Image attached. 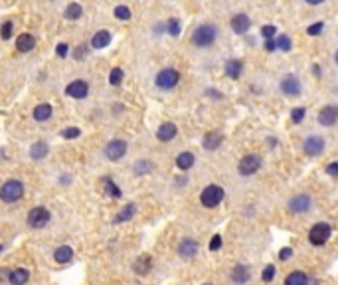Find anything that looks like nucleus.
Returning a JSON list of instances; mask_svg holds the SVG:
<instances>
[{
    "label": "nucleus",
    "mask_w": 338,
    "mask_h": 285,
    "mask_svg": "<svg viewBox=\"0 0 338 285\" xmlns=\"http://www.w3.org/2000/svg\"><path fill=\"white\" fill-rule=\"evenodd\" d=\"M249 26H251V20L248 14H237L231 18V30L235 34H245L249 30Z\"/></svg>",
    "instance_id": "15"
},
{
    "label": "nucleus",
    "mask_w": 338,
    "mask_h": 285,
    "mask_svg": "<svg viewBox=\"0 0 338 285\" xmlns=\"http://www.w3.org/2000/svg\"><path fill=\"white\" fill-rule=\"evenodd\" d=\"M81 14H83V8H81V4H77V2H71V4L66 8V18H68V20H77Z\"/></svg>",
    "instance_id": "30"
},
{
    "label": "nucleus",
    "mask_w": 338,
    "mask_h": 285,
    "mask_svg": "<svg viewBox=\"0 0 338 285\" xmlns=\"http://www.w3.org/2000/svg\"><path fill=\"white\" fill-rule=\"evenodd\" d=\"M178 81H180V73L176 70H170V68L159 71V75H157V85L160 89H172L178 85Z\"/></svg>",
    "instance_id": "7"
},
{
    "label": "nucleus",
    "mask_w": 338,
    "mask_h": 285,
    "mask_svg": "<svg viewBox=\"0 0 338 285\" xmlns=\"http://www.w3.org/2000/svg\"><path fill=\"white\" fill-rule=\"evenodd\" d=\"M48 151H50L48 142L38 141V142H34V145H32V149H30V155H32V159H36V160H42V159L48 157Z\"/></svg>",
    "instance_id": "23"
},
{
    "label": "nucleus",
    "mask_w": 338,
    "mask_h": 285,
    "mask_svg": "<svg viewBox=\"0 0 338 285\" xmlns=\"http://www.w3.org/2000/svg\"><path fill=\"white\" fill-rule=\"evenodd\" d=\"M166 28H168V34H172V36H178L180 34V22L176 18H170L168 24H166Z\"/></svg>",
    "instance_id": "36"
},
{
    "label": "nucleus",
    "mask_w": 338,
    "mask_h": 285,
    "mask_svg": "<svg viewBox=\"0 0 338 285\" xmlns=\"http://www.w3.org/2000/svg\"><path fill=\"white\" fill-rule=\"evenodd\" d=\"M326 173H328L330 177H336V175H338V162H330L328 168H326Z\"/></svg>",
    "instance_id": "47"
},
{
    "label": "nucleus",
    "mask_w": 338,
    "mask_h": 285,
    "mask_svg": "<svg viewBox=\"0 0 338 285\" xmlns=\"http://www.w3.org/2000/svg\"><path fill=\"white\" fill-rule=\"evenodd\" d=\"M2 249H4V246H0V251H2Z\"/></svg>",
    "instance_id": "50"
},
{
    "label": "nucleus",
    "mask_w": 338,
    "mask_h": 285,
    "mask_svg": "<svg viewBox=\"0 0 338 285\" xmlns=\"http://www.w3.org/2000/svg\"><path fill=\"white\" fill-rule=\"evenodd\" d=\"M222 141H224L222 133H218V131H210V133H206V135H204L202 145H204V149H206V151H216V149L222 145Z\"/></svg>",
    "instance_id": "16"
},
{
    "label": "nucleus",
    "mask_w": 338,
    "mask_h": 285,
    "mask_svg": "<svg viewBox=\"0 0 338 285\" xmlns=\"http://www.w3.org/2000/svg\"><path fill=\"white\" fill-rule=\"evenodd\" d=\"M322 151H324V139L322 137L313 135L304 141V153L309 157H319V155H322Z\"/></svg>",
    "instance_id": "10"
},
{
    "label": "nucleus",
    "mask_w": 338,
    "mask_h": 285,
    "mask_svg": "<svg viewBox=\"0 0 338 285\" xmlns=\"http://www.w3.org/2000/svg\"><path fill=\"white\" fill-rule=\"evenodd\" d=\"M150 168H152V166H150L148 160H139V162L135 164V173H137V175H148Z\"/></svg>",
    "instance_id": "34"
},
{
    "label": "nucleus",
    "mask_w": 338,
    "mask_h": 285,
    "mask_svg": "<svg viewBox=\"0 0 338 285\" xmlns=\"http://www.w3.org/2000/svg\"><path fill=\"white\" fill-rule=\"evenodd\" d=\"M28 279H30V271L24 269V267H16V269H12V271L8 273L10 285H24Z\"/></svg>",
    "instance_id": "18"
},
{
    "label": "nucleus",
    "mask_w": 338,
    "mask_h": 285,
    "mask_svg": "<svg viewBox=\"0 0 338 285\" xmlns=\"http://www.w3.org/2000/svg\"><path fill=\"white\" fill-rule=\"evenodd\" d=\"M332 236V228L326 224V222H319L311 228V232H309V242L313 246H324Z\"/></svg>",
    "instance_id": "4"
},
{
    "label": "nucleus",
    "mask_w": 338,
    "mask_h": 285,
    "mask_svg": "<svg viewBox=\"0 0 338 285\" xmlns=\"http://www.w3.org/2000/svg\"><path fill=\"white\" fill-rule=\"evenodd\" d=\"M61 137H64V139H77L79 137V129L77 127H70L66 131H61Z\"/></svg>",
    "instance_id": "41"
},
{
    "label": "nucleus",
    "mask_w": 338,
    "mask_h": 285,
    "mask_svg": "<svg viewBox=\"0 0 338 285\" xmlns=\"http://www.w3.org/2000/svg\"><path fill=\"white\" fill-rule=\"evenodd\" d=\"M275 32H277V28H275V26H263L261 28V36L265 38V40H275Z\"/></svg>",
    "instance_id": "35"
},
{
    "label": "nucleus",
    "mask_w": 338,
    "mask_h": 285,
    "mask_svg": "<svg viewBox=\"0 0 338 285\" xmlns=\"http://www.w3.org/2000/svg\"><path fill=\"white\" fill-rule=\"evenodd\" d=\"M273 277H275V266H267L263 269V281L269 283V281H273Z\"/></svg>",
    "instance_id": "42"
},
{
    "label": "nucleus",
    "mask_w": 338,
    "mask_h": 285,
    "mask_svg": "<svg viewBox=\"0 0 338 285\" xmlns=\"http://www.w3.org/2000/svg\"><path fill=\"white\" fill-rule=\"evenodd\" d=\"M216 34H218L216 26H212V24H202V26H198L196 30H194L192 42H194L196 46H200V48H206V46H212V44H213V40H216Z\"/></svg>",
    "instance_id": "1"
},
{
    "label": "nucleus",
    "mask_w": 338,
    "mask_h": 285,
    "mask_svg": "<svg viewBox=\"0 0 338 285\" xmlns=\"http://www.w3.org/2000/svg\"><path fill=\"white\" fill-rule=\"evenodd\" d=\"M176 133H178V129H176V125L174 123H162L160 127H159V131H157V137L160 139V141H172L174 137H176Z\"/></svg>",
    "instance_id": "19"
},
{
    "label": "nucleus",
    "mask_w": 338,
    "mask_h": 285,
    "mask_svg": "<svg viewBox=\"0 0 338 285\" xmlns=\"http://www.w3.org/2000/svg\"><path fill=\"white\" fill-rule=\"evenodd\" d=\"M83 55H87V46H77L75 52H73V58L75 60H81Z\"/></svg>",
    "instance_id": "43"
},
{
    "label": "nucleus",
    "mask_w": 338,
    "mask_h": 285,
    "mask_svg": "<svg viewBox=\"0 0 338 285\" xmlns=\"http://www.w3.org/2000/svg\"><path fill=\"white\" fill-rule=\"evenodd\" d=\"M68 52H70V48H68L66 44H59V46H57V55H59V58H66Z\"/></svg>",
    "instance_id": "46"
},
{
    "label": "nucleus",
    "mask_w": 338,
    "mask_h": 285,
    "mask_svg": "<svg viewBox=\"0 0 338 285\" xmlns=\"http://www.w3.org/2000/svg\"><path fill=\"white\" fill-rule=\"evenodd\" d=\"M123 81V70L121 68H113L111 73H109V83L111 85H119Z\"/></svg>",
    "instance_id": "33"
},
{
    "label": "nucleus",
    "mask_w": 338,
    "mask_h": 285,
    "mask_svg": "<svg viewBox=\"0 0 338 285\" xmlns=\"http://www.w3.org/2000/svg\"><path fill=\"white\" fill-rule=\"evenodd\" d=\"M71 258H73V249L70 246H59L53 251V260L57 264H68V262H71Z\"/></svg>",
    "instance_id": "20"
},
{
    "label": "nucleus",
    "mask_w": 338,
    "mask_h": 285,
    "mask_svg": "<svg viewBox=\"0 0 338 285\" xmlns=\"http://www.w3.org/2000/svg\"><path fill=\"white\" fill-rule=\"evenodd\" d=\"M0 38H2V40L12 38V22H4L2 24V28H0Z\"/></svg>",
    "instance_id": "37"
},
{
    "label": "nucleus",
    "mask_w": 338,
    "mask_h": 285,
    "mask_svg": "<svg viewBox=\"0 0 338 285\" xmlns=\"http://www.w3.org/2000/svg\"><path fill=\"white\" fill-rule=\"evenodd\" d=\"M265 50H267V52H273V50H275V40H267V42H265Z\"/></svg>",
    "instance_id": "48"
},
{
    "label": "nucleus",
    "mask_w": 338,
    "mask_h": 285,
    "mask_svg": "<svg viewBox=\"0 0 338 285\" xmlns=\"http://www.w3.org/2000/svg\"><path fill=\"white\" fill-rule=\"evenodd\" d=\"M125 153H127V142L123 141V139L111 141L109 145H107V149H105V155H107L109 160H119V159L125 157Z\"/></svg>",
    "instance_id": "8"
},
{
    "label": "nucleus",
    "mask_w": 338,
    "mask_h": 285,
    "mask_svg": "<svg viewBox=\"0 0 338 285\" xmlns=\"http://www.w3.org/2000/svg\"><path fill=\"white\" fill-rule=\"evenodd\" d=\"M306 2L313 4V6H317V4H320V2H322V0H306Z\"/></svg>",
    "instance_id": "49"
},
{
    "label": "nucleus",
    "mask_w": 338,
    "mask_h": 285,
    "mask_svg": "<svg viewBox=\"0 0 338 285\" xmlns=\"http://www.w3.org/2000/svg\"><path fill=\"white\" fill-rule=\"evenodd\" d=\"M115 16H117L119 20H129V18H131V10H129L127 6H117V8H115Z\"/></svg>",
    "instance_id": "38"
},
{
    "label": "nucleus",
    "mask_w": 338,
    "mask_h": 285,
    "mask_svg": "<svg viewBox=\"0 0 338 285\" xmlns=\"http://www.w3.org/2000/svg\"><path fill=\"white\" fill-rule=\"evenodd\" d=\"M178 253L182 255V258H186V260L194 258V255L198 253V242L192 240V238H184L180 242V246H178Z\"/></svg>",
    "instance_id": "14"
},
{
    "label": "nucleus",
    "mask_w": 338,
    "mask_h": 285,
    "mask_svg": "<svg viewBox=\"0 0 338 285\" xmlns=\"http://www.w3.org/2000/svg\"><path fill=\"white\" fill-rule=\"evenodd\" d=\"M52 105H48V103H42V105H38L36 109H34V119L36 121H48L50 117H52Z\"/></svg>",
    "instance_id": "26"
},
{
    "label": "nucleus",
    "mask_w": 338,
    "mask_h": 285,
    "mask_svg": "<svg viewBox=\"0 0 338 285\" xmlns=\"http://www.w3.org/2000/svg\"><path fill=\"white\" fill-rule=\"evenodd\" d=\"M304 109L302 107H295L293 111H291V119H293V123H301L302 121V117H304Z\"/></svg>",
    "instance_id": "39"
},
{
    "label": "nucleus",
    "mask_w": 338,
    "mask_h": 285,
    "mask_svg": "<svg viewBox=\"0 0 338 285\" xmlns=\"http://www.w3.org/2000/svg\"><path fill=\"white\" fill-rule=\"evenodd\" d=\"M249 267L248 266H235L231 269V281L237 283V285H243V283H248L249 281Z\"/></svg>",
    "instance_id": "17"
},
{
    "label": "nucleus",
    "mask_w": 338,
    "mask_h": 285,
    "mask_svg": "<svg viewBox=\"0 0 338 285\" xmlns=\"http://www.w3.org/2000/svg\"><path fill=\"white\" fill-rule=\"evenodd\" d=\"M135 212H137V206L135 204H127V206H123V210L115 216V222L117 224H121V222H127V220H131L133 216H135Z\"/></svg>",
    "instance_id": "27"
},
{
    "label": "nucleus",
    "mask_w": 338,
    "mask_h": 285,
    "mask_svg": "<svg viewBox=\"0 0 338 285\" xmlns=\"http://www.w3.org/2000/svg\"><path fill=\"white\" fill-rule=\"evenodd\" d=\"M259 168H261V159L257 155H245L237 164V170L241 177H251Z\"/></svg>",
    "instance_id": "6"
},
{
    "label": "nucleus",
    "mask_w": 338,
    "mask_h": 285,
    "mask_svg": "<svg viewBox=\"0 0 338 285\" xmlns=\"http://www.w3.org/2000/svg\"><path fill=\"white\" fill-rule=\"evenodd\" d=\"M87 93H89V85L83 79H75L66 88V95H70L73 99H83V97H87Z\"/></svg>",
    "instance_id": "9"
},
{
    "label": "nucleus",
    "mask_w": 338,
    "mask_h": 285,
    "mask_svg": "<svg viewBox=\"0 0 338 285\" xmlns=\"http://www.w3.org/2000/svg\"><path fill=\"white\" fill-rule=\"evenodd\" d=\"M311 208V196H306V194H299L295 198H291V202H289V210L293 214H302Z\"/></svg>",
    "instance_id": "12"
},
{
    "label": "nucleus",
    "mask_w": 338,
    "mask_h": 285,
    "mask_svg": "<svg viewBox=\"0 0 338 285\" xmlns=\"http://www.w3.org/2000/svg\"><path fill=\"white\" fill-rule=\"evenodd\" d=\"M241 68H243V64H241L239 60H231V62H228V66H226V73H228L231 79H237L239 73H241Z\"/></svg>",
    "instance_id": "29"
},
{
    "label": "nucleus",
    "mask_w": 338,
    "mask_h": 285,
    "mask_svg": "<svg viewBox=\"0 0 338 285\" xmlns=\"http://www.w3.org/2000/svg\"><path fill=\"white\" fill-rule=\"evenodd\" d=\"M52 220V214L48 208L44 206H38V208H32L28 212V226L30 228H36V230H40V228L48 226V222Z\"/></svg>",
    "instance_id": "5"
},
{
    "label": "nucleus",
    "mask_w": 338,
    "mask_h": 285,
    "mask_svg": "<svg viewBox=\"0 0 338 285\" xmlns=\"http://www.w3.org/2000/svg\"><path fill=\"white\" fill-rule=\"evenodd\" d=\"M220 248H222V238H220V236H213L212 242H210V249L216 251V249H220Z\"/></svg>",
    "instance_id": "44"
},
{
    "label": "nucleus",
    "mask_w": 338,
    "mask_h": 285,
    "mask_svg": "<svg viewBox=\"0 0 338 285\" xmlns=\"http://www.w3.org/2000/svg\"><path fill=\"white\" fill-rule=\"evenodd\" d=\"M336 119H338V109L334 105H326V107L320 109V113H319V123L320 125L332 127L336 123Z\"/></svg>",
    "instance_id": "13"
},
{
    "label": "nucleus",
    "mask_w": 338,
    "mask_h": 285,
    "mask_svg": "<svg viewBox=\"0 0 338 285\" xmlns=\"http://www.w3.org/2000/svg\"><path fill=\"white\" fill-rule=\"evenodd\" d=\"M283 285H309V277H306L302 271H293L285 277Z\"/></svg>",
    "instance_id": "25"
},
{
    "label": "nucleus",
    "mask_w": 338,
    "mask_h": 285,
    "mask_svg": "<svg viewBox=\"0 0 338 285\" xmlns=\"http://www.w3.org/2000/svg\"><path fill=\"white\" fill-rule=\"evenodd\" d=\"M204 285H212V283H204Z\"/></svg>",
    "instance_id": "51"
},
{
    "label": "nucleus",
    "mask_w": 338,
    "mask_h": 285,
    "mask_svg": "<svg viewBox=\"0 0 338 285\" xmlns=\"http://www.w3.org/2000/svg\"><path fill=\"white\" fill-rule=\"evenodd\" d=\"M150 266H152L150 255H141V258H137V262L133 264V269H135V273H139V275H146V273L150 271Z\"/></svg>",
    "instance_id": "21"
},
{
    "label": "nucleus",
    "mask_w": 338,
    "mask_h": 285,
    "mask_svg": "<svg viewBox=\"0 0 338 285\" xmlns=\"http://www.w3.org/2000/svg\"><path fill=\"white\" fill-rule=\"evenodd\" d=\"M322 28H324V24H322V22H317V24H313V26L306 28V34H309V36H319V34L322 32Z\"/></svg>",
    "instance_id": "40"
},
{
    "label": "nucleus",
    "mask_w": 338,
    "mask_h": 285,
    "mask_svg": "<svg viewBox=\"0 0 338 285\" xmlns=\"http://www.w3.org/2000/svg\"><path fill=\"white\" fill-rule=\"evenodd\" d=\"M24 196V184L20 180H6L0 186V200L2 202H16Z\"/></svg>",
    "instance_id": "3"
},
{
    "label": "nucleus",
    "mask_w": 338,
    "mask_h": 285,
    "mask_svg": "<svg viewBox=\"0 0 338 285\" xmlns=\"http://www.w3.org/2000/svg\"><path fill=\"white\" fill-rule=\"evenodd\" d=\"M291 46H293V44H291V38H289V36H285V34H283V36H279L277 40H275V48H279V50H283V52H289V50H291Z\"/></svg>",
    "instance_id": "32"
},
{
    "label": "nucleus",
    "mask_w": 338,
    "mask_h": 285,
    "mask_svg": "<svg viewBox=\"0 0 338 285\" xmlns=\"http://www.w3.org/2000/svg\"><path fill=\"white\" fill-rule=\"evenodd\" d=\"M34 46H36V38L32 34H20L18 40H16V48L20 52H30Z\"/></svg>",
    "instance_id": "22"
},
{
    "label": "nucleus",
    "mask_w": 338,
    "mask_h": 285,
    "mask_svg": "<svg viewBox=\"0 0 338 285\" xmlns=\"http://www.w3.org/2000/svg\"><path fill=\"white\" fill-rule=\"evenodd\" d=\"M111 44V34L107 32V30H101V32H97L95 36H93V40H91V46L93 48H97V50H101V48H107Z\"/></svg>",
    "instance_id": "24"
},
{
    "label": "nucleus",
    "mask_w": 338,
    "mask_h": 285,
    "mask_svg": "<svg viewBox=\"0 0 338 285\" xmlns=\"http://www.w3.org/2000/svg\"><path fill=\"white\" fill-rule=\"evenodd\" d=\"M291 255H293V249H291V248H283L281 253H279V258H281L283 262H287V260L291 258Z\"/></svg>",
    "instance_id": "45"
},
{
    "label": "nucleus",
    "mask_w": 338,
    "mask_h": 285,
    "mask_svg": "<svg viewBox=\"0 0 338 285\" xmlns=\"http://www.w3.org/2000/svg\"><path fill=\"white\" fill-rule=\"evenodd\" d=\"M103 186H105V190H107L109 196H113V198H121V190H119V186H117L109 177L103 178Z\"/></svg>",
    "instance_id": "31"
},
{
    "label": "nucleus",
    "mask_w": 338,
    "mask_h": 285,
    "mask_svg": "<svg viewBox=\"0 0 338 285\" xmlns=\"http://www.w3.org/2000/svg\"><path fill=\"white\" fill-rule=\"evenodd\" d=\"M224 188L222 186H218V184H208L204 190H202V194H200V202H202V206H206V208H213V206H218L222 200H224Z\"/></svg>",
    "instance_id": "2"
},
{
    "label": "nucleus",
    "mask_w": 338,
    "mask_h": 285,
    "mask_svg": "<svg viewBox=\"0 0 338 285\" xmlns=\"http://www.w3.org/2000/svg\"><path fill=\"white\" fill-rule=\"evenodd\" d=\"M176 164H178L180 170L192 168V164H194V155H192V153H180L178 159H176Z\"/></svg>",
    "instance_id": "28"
},
{
    "label": "nucleus",
    "mask_w": 338,
    "mask_h": 285,
    "mask_svg": "<svg viewBox=\"0 0 338 285\" xmlns=\"http://www.w3.org/2000/svg\"><path fill=\"white\" fill-rule=\"evenodd\" d=\"M281 91H283L285 95H289V97H297V95L301 93V83H299V79H297L295 75H285V77L281 79Z\"/></svg>",
    "instance_id": "11"
}]
</instances>
